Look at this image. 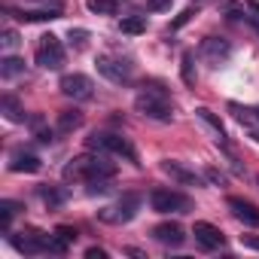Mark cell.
Instances as JSON below:
<instances>
[{
	"mask_svg": "<svg viewBox=\"0 0 259 259\" xmlns=\"http://www.w3.org/2000/svg\"><path fill=\"white\" fill-rule=\"evenodd\" d=\"M113 174H116V165L110 162L107 153H98V150L73 156L61 171V177L67 183H92V180H104V177L113 180Z\"/></svg>",
	"mask_w": 259,
	"mask_h": 259,
	"instance_id": "1",
	"label": "cell"
},
{
	"mask_svg": "<svg viewBox=\"0 0 259 259\" xmlns=\"http://www.w3.org/2000/svg\"><path fill=\"white\" fill-rule=\"evenodd\" d=\"M135 110L147 119L156 122H171L174 119V104H171V92L162 82H144L138 98H135Z\"/></svg>",
	"mask_w": 259,
	"mask_h": 259,
	"instance_id": "2",
	"label": "cell"
},
{
	"mask_svg": "<svg viewBox=\"0 0 259 259\" xmlns=\"http://www.w3.org/2000/svg\"><path fill=\"white\" fill-rule=\"evenodd\" d=\"M85 147L89 150H98V153H107V156H119L132 165H141L138 162V150L132 147V141L122 138V135H113V132H92L85 138Z\"/></svg>",
	"mask_w": 259,
	"mask_h": 259,
	"instance_id": "3",
	"label": "cell"
},
{
	"mask_svg": "<svg viewBox=\"0 0 259 259\" xmlns=\"http://www.w3.org/2000/svg\"><path fill=\"white\" fill-rule=\"evenodd\" d=\"M141 210V195L138 192H125L122 198H116L113 204L101 207L98 210V220L107 223V226H125V223H132Z\"/></svg>",
	"mask_w": 259,
	"mask_h": 259,
	"instance_id": "4",
	"label": "cell"
},
{
	"mask_svg": "<svg viewBox=\"0 0 259 259\" xmlns=\"http://www.w3.org/2000/svg\"><path fill=\"white\" fill-rule=\"evenodd\" d=\"M95 67L104 79L116 82V85H128L135 76V64L128 61V58H113V55H98L95 58Z\"/></svg>",
	"mask_w": 259,
	"mask_h": 259,
	"instance_id": "5",
	"label": "cell"
},
{
	"mask_svg": "<svg viewBox=\"0 0 259 259\" xmlns=\"http://www.w3.org/2000/svg\"><path fill=\"white\" fill-rule=\"evenodd\" d=\"M34 61L43 67V70H61L64 67V46L55 34H43L40 43H37V52H34Z\"/></svg>",
	"mask_w": 259,
	"mask_h": 259,
	"instance_id": "6",
	"label": "cell"
},
{
	"mask_svg": "<svg viewBox=\"0 0 259 259\" xmlns=\"http://www.w3.org/2000/svg\"><path fill=\"white\" fill-rule=\"evenodd\" d=\"M150 207L156 213H186V210H192V198L183 192H174V189H153Z\"/></svg>",
	"mask_w": 259,
	"mask_h": 259,
	"instance_id": "7",
	"label": "cell"
},
{
	"mask_svg": "<svg viewBox=\"0 0 259 259\" xmlns=\"http://www.w3.org/2000/svg\"><path fill=\"white\" fill-rule=\"evenodd\" d=\"M58 89H61L64 98H73V101H89L95 95V82L85 73H64Z\"/></svg>",
	"mask_w": 259,
	"mask_h": 259,
	"instance_id": "8",
	"label": "cell"
},
{
	"mask_svg": "<svg viewBox=\"0 0 259 259\" xmlns=\"http://www.w3.org/2000/svg\"><path fill=\"white\" fill-rule=\"evenodd\" d=\"M198 55H201L210 67H220V64L229 61V55H232V43H229L226 37H204L201 46H198Z\"/></svg>",
	"mask_w": 259,
	"mask_h": 259,
	"instance_id": "9",
	"label": "cell"
},
{
	"mask_svg": "<svg viewBox=\"0 0 259 259\" xmlns=\"http://www.w3.org/2000/svg\"><path fill=\"white\" fill-rule=\"evenodd\" d=\"M162 174H168L174 183L180 186H204V174H195L192 168H186L183 162H174V159H162Z\"/></svg>",
	"mask_w": 259,
	"mask_h": 259,
	"instance_id": "10",
	"label": "cell"
},
{
	"mask_svg": "<svg viewBox=\"0 0 259 259\" xmlns=\"http://www.w3.org/2000/svg\"><path fill=\"white\" fill-rule=\"evenodd\" d=\"M226 207L232 210V217H235L238 223H244V226H250V229H259V207H256L253 201L238 198V195H229V198H226Z\"/></svg>",
	"mask_w": 259,
	"mask_h": 259,
	"instance_id": "11",
	"label": "cell"
},
{
	"mask_svg": "<svg viewBox=\"0 0 259 259\" xmlns=\"http://www.w3.org/2000/svg\"><path fill=\"white\" fill-rule=\"evenodd\" d=\"M192 235H195V244H198L201 250H220V247L226 244V235H223L213 223H204V220H198V223L192 226Z\"/></svg>",
	"mask_w": 259,
	"mask_h": 259,
	"instance_id": "12",
	"label": "cell"
},
{
	"mask_svg": "<svg viewBox=\"0 0 259 259\" xmlns=\"http://www.w3.org/2000/svg\"><path fill=\"white\" fill-rule=\"evenodd\" d=\"M40 168H43V162L34 153H28V150H13L10 153V171H16V174H37Z\"/></svg>",
	"mask_w": 259,
	"mask_h": 259,
	"instance_id": "13",
	"label": "cell"
},
{
	"mask_svg": "<svg viewBox=\"0 0 259 259\" xmlns=\"http://www.w3.org/2000/svg\"><path fill=\"white\" fill-rule=\"evenodd\" d=\"M153 238H156L159 244H165V247H180V244L186 241V232H183L180 223H159V226L153 229Z\"/></svg>",
	"mask_w": 259,
	"mask_h": 259,
	"instance_id": "14",
	"label": "cell"
},
{
	"mask_svg": "<svg viewBox=\"0 0 259 259\" xmlns=\"http://www.w3.org/2000/svg\"><path fill=\"white\" fill-rule=\"evenodd\" d=\"M61 13H64V7H61V4H46L43 10H22L16 19H19V22H25V25H31V22H49V19H61Z\"/></svg>",
	"mask_w": 259,
	"mask_h": 259,
	"instance_id": "15",
	"label": "cell"
},
{
	"mask_svg": "<svg viewBox=\"0 0 259 259\" xmlns=\"http://www.w3.org/2000/svg\"><path fill=\"white\" fill-rule=\"evenodd\" d=\"M195 116H198L201 122H207V125L213 128V135H217V144L229 150V138H226V128H223V122H220V116H213V113H210L207 107H195Z\"/></svg>",
	"mask_w": 259,
	"mask_h": 259,
	"instance_id": "16",
	"label": "cell"
},
{
	"mask_svg": "<svg viewBox=\"0 0 259 259\" xmlns=\"http://www.w3.org/2000/svg\"><path fill=\"white\" fill-rule=\"evenodd\" d=\"M0 113H4L10 122H25L28 116H25V107L19 104V98H13V95H4L0 98Z\"/></svg>",
	"mask_w": 259,
	"mask_h": 259,
	"instance_id": "17",
	"label": "cell"
},
{
	"mask_svg": "<svg viewBox=\"0 0 259 259\" xmlns=\"http://www.w3.org/2000/svg\"><path fill=\"white\" fill-rule=\"evenodd\" d=\"M79 125H82V113H79V110H61V113H58V128H55V132H58V135H70V132H76Z\"/></svg>",
	"mask_w": 259,
	"mask_h": 259,
	"instance_id": "18",
	"label": "cell"
},
{
	"mask_svg": "<svg viewBox=\"0 0 259 259\" xmlns=\"http://www.w3.org/2000/svg\"><path fill=\"white\" fill-rule=\"evenodd\" d=\"M37 192H40V198H43V204H46L49 210H55V207H61V204L67 201V192H64L61 186H40Z\"/></svg>",
	"mask_w": 259,
	"mask_h": 259,
	"instance_id": "19",
	"label": "cell"
},
{
	"mask_svg": "<svg viewBox=\"0 0 259 259\" xmlns=\"http://www.w3.org/2000/svg\"><path fill=\"white\" fill-rule=\"evenodd\" d=\"M19 210H22V201H13V198L0 201V232H4V235H10V223H13V217Z\"/></svg>",
	"mask_w": 259,
	"mask_h": 259,
	"instance_id": "20",
	"label": "cell"
},
{
	"mask_svg": "<svg viewBox=\"0 0 259 259\" xmlns=\"http://www.w3.org/2000/svg\"><path fill=\"white\" fill-rule=\"evenodd\" d=\"M28 125H31V132H34V138H37L40 144H52V141H55V132L46 125L43 116H28Z\"/></svg>",
	"mask_w": 259,
	"mask_h": 259,
	"instance_id": "21",
	"label": "cell"
},
{
	"mask_svg": "<svg viewBox=\"0 0 259 259\" xmlns=\"http://www.w3.org/2000/svg\"><path fill=\"white\" fill-rule=\"evenodd\" d=\"M119 31L128 34V37L144 34V31H147V16H125V19L119 22Z\"/></svg>",
	"mask_w": 259,
	"mask_h": 259,
	"instance_id": "22",
	"label": "cell"
},
{
	"mask_svg": "<svg viewBox=\"0 0 259 259\" xmlns=\"http://www.w3.org/2000/svg\"><path fill=\"white\" fill-rule=\"evenodd\" d=\"M19 73H25V58L7 55L4 61H0V76H4V79H13V76H19Z\"/></svg>",
	"mask_w": 259,
	"mask_h": 259,
	"instance_id": "23",
	"label": "cell"
},
{
	"mask_svg": "<svg viewBox=\"0 0 259 259\" xmlns=\"http://www.w3.org/2000/svg\"><path fill=\"white\" fill-rule=\"evenodd\" d=\"M223 16L232 19V22H247V7H244V0H223Z\"/></svg>",
	"mask_w": 259,
	"mask_h": 259,
	"instance_id": "24",
	"label": "cell"
},
{
	"mask_svg": "<svg viewBox=\"0 0 259 259\" xmlns=\"http://www.w3.org/2000/svg\"><path fill=\"white\" fill-rule=\"evenodd\" d=\"M119 4H122V0H85L89 13H95V16H116Z\"/></svg>",
	"mask_w": 259,
	"mask_h": 259,
	"instance_id": "25",
	"label": "cell"
},
{
	"mask_svg": "<svg viewBox=\"0 0 259 259\" xmlns=\"http://www.w3.org/2000/svg\"><path fill=\"white\" fill-rule=\"evenodd\" d=\"M229 113L238 119V122H244V125H259V110H253V107H241V104H229Z\"/></svg>",
	"mask_w": 259,
	"mask_h": 259,
	"instance_id": "26",
	"label": "cell"
},
{
	"mask_svg": "<svg viewBox=\"0 0 259 259\" xmlns=\"http://www.w3.org/2000/svg\"><path fill=\"white\" fill-rule=\"evenodd\" d=\"M180 73H183V82H186V85H195V55H192V52H183V58H180Z\"/></svg>",
	"mask_w": 259,
	"mask_h": 259,
	"instance_id": "27",
	"label": "cell"
},
{
	"mask_svg": "<svg viewBox=\"0 0 259 259\" xmlns=\"http://www.w3.org/2000/svg\"><path fill=\"white\" fill-rule=\"evenodd\" d=\"M89 37H92V34H89L85 28H70V31H67V43H70L73 49H85Z\"/></svg>",
	"mask_w": 259,
	"mask_h": 259,
	"instance_id": "28",
	"label": "cell"
},
{
	"mask_svg": "<svg viewBox=\"0 0 259 259\" xmlns=\"http://www.w3.org/2000/svg\"><path fill=\"white\" fill-rule=\"evenodd\" d=\"M244 7H247V25L259 34V0H244Z\"/></svg>",
	"mask_w": 259,
	"mask_h": 259,
	"instance_id": "29",
	"label": "cell"
},
{
	"mask_svg": "<svg viewBox=\"0 0 259 259\" xmlns=\"http://www.w3.org/2000/svg\"><path fill=\"white\" fill-rule=\"evenodd\" d=\"M85 192H89V195H104V192H110V177H104V180H92V183H85Z\"/></svg>",
	"mask_w": 259,
	"mask_h": 259,
	"instance_id": "30",
	"label": "cell"
},
{
	"mask_svg": "<svg viewBox=\"0 0 259 259\" xmlns=\"http://www.w3.org/2000/svg\"><path fill=\"white\" fill-rule=\"evenodd\" d=\"M204 180L213 183V186H226V174L217 171V168H204Z\"/></svg>",
	"mask_w": 259,
	"mask_h": 259,
	"instance_id": "31",
	"label": "cell"
},
{
	"mask_svg": "<svg viewBox=\"0 0 259 259\" xmlns=\"http://www.w3.org/2000/svg\"><path fill=\"white\" fill-rule=\"evenodd\" d=\"M0 37H4V40H0V43H4V49H16V46H19V34H16L13 28H7Z\"/></svg>",
	"mask_w": 259,
	"mask_h": 259,
	"instance_id": "32",
	"label": "cell"
},
{
	"mask_svg": "<svg viewBox=\"0 0 259 259\" xmlns=\"http://www.w3.org/2000/svg\"><path fill=\"white\" fill-rule=\"evenodd\" d=\"M174 0H147V10L150 13H162V10H171Z\"/></svg>",
	"mask_w": 259,
	"mask_h": 259,
	"instance_id": "33",
	"label": "cell"
},
{
	"mask_svg": "<svg viewBox=\"0 0 259 259\" xmlns=\"http://www.w3.org/2000/svg\"><path fill=\"white\" fill-rule=\"evenodd\" d=\"M192 16H195L192 10H186V13H180V16H177V19H174V22L168 25V31H177V28H183V25H186V22H189Z\"/></svg>",
	"mask_w": 259,
	"mask_h": 259,
	"instance_id": "34",
	"label": "cell"
},
{
	"mask_svg": "<svg viewBox=\"0 0 259 259\" xmlns=\"http://www.w3.org/2000/svg\"><path fill=\"white\" fill-rule=\"evenodd\" d=\"M55 232H58L64 241H76V229H70V226H58Z\"/></svg>",
	"mask_w": 259,
	"mask_h": 259,
	"instance_id": "35",
	"label": "cell"
},
{
	"mask_svg": "<svg viewBox=\"0 0 259 259\" xmlns=\"http://www.w3.org/2000/svg\"><path fill=\"white\" fill-rule=\"evenodd\" d=\"M85 256H89V259H107L110 253H107L104 247H89V250H85Z\"/></svg>",
	"mask_w": 259,
	"mask_h": 259,
	"instance_id": "36",
	"label": "cell"
},
{
	"mask_svg": "<svg viewBox=\"0 0 259 259\" xmlns=\"http://www.w3.org/2000/svg\"><path fill=\"white\" fill-rule=\"evenodd\" d=\"M241 244L250 250H259V235H241Z\"/></svg>",
	"mask_w": 259,
	"mask_h": 259,
	"instance_id": "37",
	"label": "cell"
},
{
	"mask_svg": "<svg viewBox=\"0 0 259 259\" xmlns=\"http://www.w3.org/2000/svg\"><path fill=\"white\" fill-rule=\"evenodd\" d=\"M198 4H201V0H198Z\"/></svg>",
	"mask_w": 259,
	"mask_h": 259,
	"instance_id": "38",
	"label": "cell"
}]
</instances>
